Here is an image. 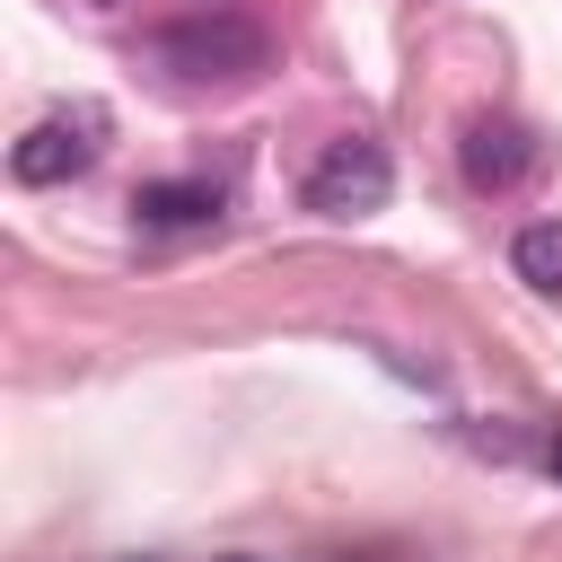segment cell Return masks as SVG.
Returning <instances> with one entry per match:
<instances>
[{"label": "cell", "mask_w": 562, "mask_h": 562, "mask_svg": "<svg viewBox=\"0 0 562 562\" xmlns=\"http://www.w3.org/2000/svg\"><path fill=\"white\" fill-rule=\"evenodd\" d=\"M518 167H527L518 123H465V176L474 184H518Z\"/></svg>", "instance_id": "cell-5"}, {"label": "cell", "mask_w": 562, "mask_h": 562, "mask_svg": "<svg viewBox=\"0 0 562 562\" xmlns=\"http://www.w3.org/2000/svg\"><path fill=\"white\" fill-rule=\"evenodd\" d=\"M386 193H395V158H386L369 132L325 140V158H316L307 184H299V202H307L316 220H369V211H386Z\"/></svg>", "instance_id": "cell-2"}, {"label": "cell", "mask_w": 562, "mask_h": 562, "mask_svg": "<svg viewBox=\"0 0 562 562\" xmlns=\"http://www.w3.org/2000/svg\"><path fill=\"white\" fill-rule=\"evenodd\" d=\"M228 562H246V553H228Z\"/></svg>", "instance_id": "cell-8"}, {"label": "cell", "mask_w": 562, "mask_h": 562, "mask_svg": "<svg viewBox=\"0 0 562 562\" xmlns=\"http://www.w3.org/2000/svg\"><path fill=\"white\" fill-rule=\"evenodd\" d=\"M97 149H105V105H70V114H44L9 149V176L18 184H70V176L97 167Z\"/></svg>", "instance_id": "cell-3"}, {"label": "cell", "mask_w": 562, "mask_h": 562, "mask_svg": "<svg viewBox=\"0 0 562 562\" xmlns=\"http://www.w3.org/2000/svg\"><path fill=\"white\" fill-rule=\"evenodd\" d=\"M544 465H553V474H562V430H553V439H544Z\"/></svg>", "instance_id": "cell-7"}, {"label": "cell", "mask_w": 562, "mask_h": 562, "mask_svg": "<svg viewBox=\"0 0 562 562\" xmlns=\"http://www.w3.org/2000/svg\"><path fill=\"white\" fill-rule=\"evenodd\" d=\"M132 211H140L149 228H202V220H220V184H202V176L140 184V193H132Z\"/></svg>", "instance_id": "cell-4"}, {"label": "cell", "mask_w": 562, "mask_h": 562, "mask_svg": "<svg viewBox=\"0 0 562 562\" xmlns=\"http://www.w3.org/2000/svg\"><path fill=\"white\" fill-rule=\"evenodd\" d=\"M149 53H158V70H176V79H193V88H246V79L272 70V35H263L255 18H237V9L176 18V26L149 35Z\"/></svg>", "instance_id": "cell-1"}, {"label": "cell", "mask_w": 562, "mask_h": 562, "mask_svg": "<svg viewBox=\"0 0 562 562\" xmlns=\"http://www.w3.org/2000/svg\"><path fill=\"white\" fill-rule=\"evenodd\" d=\"M509 263H518V281H536L544 299H562V220H527L509 237Z\"/></svg>", "instance_id": "cell-6"}]
</instances>
